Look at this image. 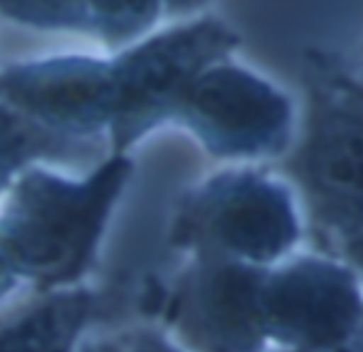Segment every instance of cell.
I'll return each mask as SVG.
<instances>
[{
  "mask_svg": "<svg viewBox=\"0 0 363 352\" xmlns=\"http://www.w3.org/2000/svg\"><path fill=\"white\" fill-rule=\"evenodd\" d=\"M130 161L108 159L85 181L28 170L0 217V240L17 274L38 291L77 283L94 263L98 240L128 176Z\"/></svg>",
  "mask_w": 363,
  "mask_h": 352,
  "instance_id": "1",
  "label": "cell"
},
{
  "mask_svg": "<svg viewBox=\"0 0 363 352\" xmlns=\"http://www.w3.org/2000/svg\"><path fill=\"white\" fill-rule=\"evenodd\" d=\"M232 45L217 23L204 21L166 32L113 62L117 108L111 123L115 151L179 108L202 68Z\"/></svg>",
  "mask_w": 363,
  "mask_h": 352,
  "instance_id": "2",
  "label": "cell"
},
{
  "mask_svg": "<svg viewBox=\"0 0 363 352\" xmlns=\"http://www.w3.org/2000/svg\"><path fill=\"white\" fill-rule=\"evenodd\" d=\"M296 238L287 195L253 176L221 178L198 193L179 215L172 240L211 255L232 253L253 261L281 255Z\"/></svg>",
  "mask_w": 363,
  "mask_h": 352,
  "instance_id": "3",
  "label": "cell"
},
{
  "mask_svg": "<svg viewBox=\"0 0 363 352\" xmlns=\"http://www.w3.org/2000/svg\"><path fill=\"white\" fill-rule=\"evenodd\" d=\"M0 100L60 136L83 140L113 123V62L64 55L11 66L0 72Z\"/></svg>",
  "mask_w": 363,
  "mask_h": 352,
  "instance_id": "4",
  "label": "cell"
},
{
  "mask_svg": "<svg viewBox=\"0 0 363 352\" xmlns=\"http://www.w3.org/2000/svg\"><path fill=\"white\" fill-rule=\"evenodd\" d=\"M264 280L240 266L211 259L198 266L168 304V321L198 352H259Z\"/></svg>",
  "mask_w": 363,
  "mask_h": 352,
  "instance_id": "5",
  "label": "cell"
},
{
  "mask_svg": "<svg viewBox=\"0 0 363 352\" xmlns=\"http://www.w3.org/2000/svg\"><path fill=\"white\" fill-rule=\"evenodd\" d=\"M266 336L304 348L347 344L362 327V302L353 278L330 263L302 261L262 289Z\"/></svg>",
  "mask_w": 363,
  "mask_h": 352,
  "instance_id": "6",
  "label": "cell"
},
{
  "mask_svg": "<svg viewBox=\"0 0 363 352\" xmlns=\"http://www.w3.org/2000/svg\"><path fill=\"white\" fill-rule=\"evenodd\" d=\"M181 108L187 123L217 153H270L287 138V102L266 83L234 68L200 74Z\"/></svg>",
  "mask_w": 363,
  "mask_h": 352,
  "instance_id": "7",
  "label": "cell"
},
{
  "mask_svg": "<svg viewBox=\"0 0 363 352\" xmlns=\"http://www.w3.org/2000/svg\"><path fill=\"white\" fill-rule=\"evenodd\" d=\"M317 219L332 242L363 263V117L325 113L302 157Z\"/></svg>",
  "mask_w": 363,
  "mask_h": 352,
  "instance_id": "8",
  "label": "cell"
},
{
  "mask_svg": "<svg viewBox=\"0 0 363 352\" xmlns=\"http://www.w3.org/2000/svg\"><path fill=\"white\" fill-rule=\"evenodd\" d=\"M94 312L96 297L85 289L53 293L0 317V352H74Z\"/></svg>",
  "mask_w": 363,
  "mask_h": 352,
  "instance_id": "9",
  "label": "cell"
},
{
  "mask_svg": "<svg viewBox=\"0 0 363 352\" xmlns=\"http://www.w3.org/2000/svg\"><path fill=\"white\" fill-rule=\"evenodd\" d=\"M91 149L83 140L60 136L23 113L0 104V191L34 159H79Z\"/></svg>",
  "mask_w": 363,
  "mask_h": 352,
  "instance_id": "10",
  "label": "cell"
},
{
  "mask_svg": "<svg viewBox=\"0 0 363 352\" xmlns=\"http://www.w3.org/2000/svg\"><path fill=\"white\" fill-rule=\"evenodd\" d=\"M155 15V2H89V30L106 40H123L145 30Z\"/></svg>",
  "mask_w": 363,
  "mask_h": 352,
  "instance_id": "11",
  "label": "cell"
},
{
  "mask_svg": "<svg viewBox=\"0 0 363 352\" xmlns=\"http://www.w3.org/2000/svg\"><path fill=\"white\" fill-rule=\"evenodd\" d=\"M0 13L36 28L89 30V2H0Z\"/></svg>",
  "mask_w": 363,
  "mask_h": 352,
  "instance_id": "12",
  "label": "cell"
},
{
  "mask_svg": "<svg viewBox=\"0 0 363 352\" xmlns=\"http://www.w3.org/2000/svg\"><path fill=\"white\" fill-rule=\"evenodd\" d=\"M115 352H177L153 331H134L113 344Z\"/></svg>",
  "mask_w": 363,
  "mask_h": 352,
  "instance_id": "13",
  "label": "cell"
},
{
  "mask_svg": "<svg viewBox=\"0 0 363 352\" xmlns=\"http://www.w3.org/2000/svg\"><path fill=\"white\" fill-rule=\"evenodd\" d=\"M15 285H17V274H15L13 266H11V261L6 257V251L2 246V240H0V300L9 291H13Z\"/></svg>",
  "mask_w": 363,
  "mask_h": 352,
  "instance_id": "14",
  "label": "cell"
},
{
  "mask_svg": "<svg viewBox=\"0 0 363 352\" xmlns=\"http://www.w3.org/2000/svg\"><path fill=\"white\" fill-rule=\"evenodd\" d=\"M296 352H363V338L355 340V342H347L340 346H330V348H304V351Z\"/></svg>",
  "mask_w": 363,
  "mask_h": 352,
  "instance_id": "15",
  "label": "cell"
},
{
  "mask_svg": "<svg viewBox=\"0 0 363 352\" xmlns=\"http://www.w3.org/2000/svg\"><path fill=\"white\" fill-rule=\"evenodd\" d=\"M74 352H115L113 344H85L83 348Z\"/></svg>",
  "mask_w": 363,
  "mask_h": 352,
  "instance_id": "16",
  "label": "cell"
}]
</instances>
